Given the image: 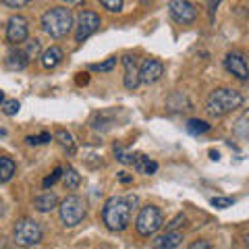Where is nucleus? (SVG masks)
<instances>
[{"mask_svg": "<svg viewBox=\"0 0 249 249\" xmlns=\"http://www.w3.org/2000/svg\"><path fill=\"white\" fill-rule=\"evenodd\" d=\"M58 210H60V220L65 227H77L85 218V201L79 196H69Z\"/></svg>", "mask_w": 249, "mask_h": 249, "instance_id": "obj_5", "label": "nucleus"}, {"mask_svg": "<svg viewBox=\"0 0 249 249\" xmlns=\"http://www.w3.org/2000/svg\"><path fill=\"white\" fill-rule=\"evenodd\" d=\"M114 67H116V56H110V58H106L104 62H96V65H89V71H96V73H110Z\"/></svg>", "mask_w": 249, "mask_h": 249, "instance_id": "obj_22", "label": "nucleus"}, {"mask_svg": "<svg viewBox=\"0 0 249 249\" xmlns=\"http://www.w3.org/2000/svg\"><path fill=\"white\" fill-rule=\"evenodd\" d=\"M191 249H210V243L208 241H199V243H193Z\"/></svg>", "mask_w": 249, "mask_h": 249, "instance_id": "obj_33", "label": "nucleus"}, {"mask_svg": "<svg viewBox=\"0 0 249 249\" xmlns=\"http://www.w3.org/2000/svg\"><path fill=\"white\" fill-rule=\"evenodd\" d=\"M25 142H27V145H42L40 135H29V137H25Z\"/></svg>", "mask_w": 249, "mask_h": 249, "instance_id": "obj_32", "label": "nucleus"}, {"mask_svg": "<svg viewBox=\"0 0 249 249\" xmlns=\"http://www.w3.org/2000/svg\"><path fill=\"white\" fill-rule=\"evenodd\" d=\"M162 224H164V216H162L160 212V208H156V206H143L142 210H139V216H137V220H135V231H137V235L139 237H152L156 235L160 229H162Z\"/></svg>", "mask_w": 249, "mask_h": 249, "instance_id": "obj_4", "label": "nucleus"}, {"mask_svg": "<svg viewBox=\"0 0 249 249\" xmlns=\"http://www.w3.org/2000/svg\"><path fill=\"white\" fill-rule=\"evenodd\" d=\"M114 156H116V160H119L121 164H133L135 162V154H129V152L121 150V147H116L114 150Z\"/></svg>", "mask_w": 249, "mask_h": 249, "instance_id": "obj_25", "label": "nucleus"}, {"mask_svg": "<svg viewBox=\"0 0 249 249\" xmlns=\"http://www.w3.org/2000/svg\"><path fill=\"white\" fill-rule=\"evenodd\" d=\"M27 56H25V52L23 50H17V52H11L9 54V58H6V67L13 69V71H23V69L27 67Z\"/></svg>", "mask_w": 249, "mask_h": 249, "instance_id": "obj_17", "label": "nucleus"}, {"mask_svg": "<svg viewBox=\"0 0 249 249\" xmlns=\"http://www.w3.org/2000/svg\"><path fill=\"white\" fill-rule=\"evenodd\" d=\"M6 6H11V9H21V6L29 4V0H2Z\"/></svg>", "mask_w": 249, "mask_h": 249, "instance_id": "obj_29", "label": "nucleus"}, {"mask_svg": "<svg viewBox=\"0 0 249 249\" xmlns=\"http://www.w3.org/2000/svg\"><path fill=\"white\" fill-rule=\"evenodd\" d=\"M168 11H170V17L177 23H183V25H189V23L197 19V9L189 0H170Z\"/></svg>", "mask_w": 249, "mask_h": 249, "instance_id": "obj_7", "label": "nucleus"}, {"mask_svg": "<svg viewBox=\"0 0 249 249\" xmlns=\"http://www.w3.org/2000/svg\"><path fill=\"white\" fill-rule=\"evenodd\" d=\"M210 204H212L214 208L224 210V208H231L232 204H235V199H232V197H212V199H210Z\"/></svg>", "mask_w": 249, "mask_h": 249, "instance_id": "obj_28", "label": "nucleus"}, {"mask_svg": "<svg viewBox=\"0 0 249 249\" xmlns=\"http://www.w3.org/2000/svg\"><path fill=\"white\" fill-rule=\"evenodd\" d=\"M15 175V162L11 158L2 156L0 158V183H9Z\"/></svg>", "mask_w": 249, "mask_h": 249, "instance_id": "obj_19", "label": "nucleus"}, {"mask_svg": "<svg viewBox=\"0 0 249 249\" xmlns=\"http://www.w3.org/2000/svg\"><path fill=\"white\" fill-rule=\"evenodd\" d=\"M73 13L71 9H65V6H54V9L46 11L42 15V29L54 40H60L65 37L69 31L73 29Z\"/></svg>", "mask_w": 249, "mask_h": 249, "instance_id": "obj_3", "label": "nucleus"}, {"mask_svg": "<svg viewBox=\"0 0 249 249\" xmlns=\"http://www.w3.org/2000/svg\"><path fill=\"white\" fill-rule=\"evenodd\" d=\"M2 112L6 114V116H15L19 112V108H21V104L17 102V100H2Z\"/></svg>", "mask_w": 249, "mask_h": 249, "instance_id": "obj_24", "label": "nucleus"}, {"mask_svg": "<svg viewBox=\"0 0 249 249\" xmlns=\"http://www.w3.org/2000/svg\"><path fill=\"white\" fill-rule=\"evenodd\" d=\"M60 177H62V168L58 166V168H54V173L52 175H48L44 178V187L48 189V187H52V185H56L58 181H60Z\"/></svg>", "mask_w": 249, "mask_h": 249, "instance_id": "obj_27", "label": "nucleus"}, {"mask_svg": "<svg viewBox=\"0 0 249 249\" xmlns=\"http://www.w3.org/2000/svg\"><path fill=\"white\" fill-rule=\"evenodd\" d=\"M40 58H42V65L46 69H54V67H58L60 62H62L65 54H62V50L58 48V46H50L48 50H44V54H42Z\"/></svg>", "mask_w": 249, "mask_h": 249, "instance_id": "obj_15", "label": "nucleus"}, {"mask_svg": "<svg viewBox=\"0 0 249 249\" xmlns=\"http://www.w3.org/2000/svg\"><path fill=\"white\" fill-rule=\"evenodd\" d=\"M65 2H79V0H65Z\"/></svg>", "mask_w": 249, "mask_h": 249, "instance_id": "obj_37", "label": "nucleus"}, {"mask_svg": "<svg viewBox=\"0 0 249 249\" xmlns=\"http://www.w3.org/2000/svg\"><path fill=\"white\" fill-rule=\"evenodd\" d=\"M137 206V196H114L104 204L102 208V220L110 231L121 232L129 227L133 208Z\"/></svg>", "mask_w": 249, "mask_h": 249, "instance_id": "obj_1", "label": "nucleus"}, {"mask_svg": "<svg viewBox=\"0 0 249 249\" xmlns=\"http://www.w3.org/2000/svg\"><path fill=\"white\" fill-rule=\"evenodd\" d=\"M100 27V15L93 11H83L79 15V21H77V31H75V40L83 42Z\"/></svg>", "mask_w": 249, "mask_h": 249, "instance_id": "obj_8", "label": "nucleus"}, {"mask_svg": "<svg viewBox=\"0 0 249 249\" xmlns=\"http://www.w3.org/2000/svg\"><path fill=\"white\" fill-rule=\"evenodd\" d=\"M224 67L231 75H235L237 79L241 81H247L249 77V69H247V60L241 52H229L227 58H224Z\"/></svg>", "mask_w": 249, "mask_h": 249, "instance_id": "obj_10", "label": "nucleus"}, {"mask_svg": "<svg viewBox=\"0 0 249 249\" xmlns=\"http://www.w3.org/2000/svg\"><path fill=\"white\" fill-rule=\"evenodd\" d=\"M123 67H124V79H123V83H124V88L127 89H131L133 91L137 85H139V69L135 67V58L133 56H123Z\"/></svg>", "mask_w": 249, "mask_h": 249, "instance_id": "obj_12", "label": "nucleus"}, {"mask_svg": "<svg viewBox=\"0 0 249 249\" xmlns=\"http://www.w3.org/2000/svg\"><path fill=\"white\" fill-rule=\"evenodd\" d=\"M162 75H164V65L160 60L147 58L142 65V69H139V83H145V85L156 83Z\"/></svg>", "mask_w": 249, "mask_h": 249, "instance_id": "obj_11", "label": "nucleus"}, {"mask_svg": "<svg viewBox=\"0 0 249 249\" xmlns=\"http://www.w3.org/2000/svg\"><path fill=\"white\" fill-rule=\"evenodd\" d=\"M34 206H36L37 212H52V210L58 206V197L54 196V193L46 191V193H42V196H37L34 199Z\"/></svg>", "mask_w": 249, "mask_h": 249, "instance_id": "obj_14", "label": "nucleus"}, {"mask_svg": "<svg viewBox=\"0 0 249 249\" xmlns=\"http://www.w3.org/2000/svg\"><path fill=\"white\" fill-rule=\"evenodd\" d=\"M183 220H185V216H183V214H178V216L175 218V220L168 224V231H173V229H178V227H181V222H183Z\"/></svg>", "mask_w": 249, "mask_h": 249, "instance_id": "obj_31", "label": "nucleus"}, {"mask_svg": "<svg viewBox=\"0 0 249 249\" xmlns=\"http://www.w3.org/2000/svg\"><path fill=\"white\" fill-rule=\"evenodd\" d=\"M119 181L123 183V185H129V183H133V175H129V173H119Z\"/></svg>", "mask_w": 249, "mask_h": 249, "instance_id": "obj_30", "label": "nucleus"}, {"mask_svg": "<svg viewBox=\"0 0 249 249\" xmlns=\"http://www.w3.org/2000/svg\"><path fill=\"white\" fill-rule=\"evenodd\" d=\"M40 50H42V42L40 40H31V42H27V46H25V56H27V60H34V58H37L40 56Z\"/></svg>", "mask_w": 249, "mask_h": 249, "instance_id": "obj_23", "label": "nucleus"}, {"mask_svg": "<svg viewBox=\"0 0 249 249\" xmlns=\"http://www.w3.org/2000/svg\"><path fill=\"white\" fill-rule=\"evenodd\" d=\"M100 4H102L106 11H110V13H119L123 9L124 0H100Z\"/></svg>", "mask_w": 249, "mask_h": 249, "instance_id": "obj_26", "label": "nucleus"}, {"mask_svg": "<svg viewBox=\"0 0 249 249\" xmlns=\"http://www.w3.org/2000/svg\"><path fill=\"white\" fill-rule=\"evenodd\" d=\"M133 166H135V170H139V173H143V175H154L156 170H158V164L147 158V156H142V154L135 156Z\"/></svg>", "mask_w": 249, "mask_h": 249, "instance_id": "obj_18", "label": "nucleus"}, {"mask_svg": "<svg viewBox=\"0 0 249 249\" xmlns=\"http://www.w3.org/2000/svg\"><path fill=\"white\" fill-rule=\"evenodd\" d=\"M54 137H56V142H58L62 147H65L69 154H73V152H75V139H73V135L69 133V131L58 129L56 133H54Z\"/></svg>", "mask_w": 249, "mask_h": 249, "instance_id": "obj_20", "label": "nucleus"}, {"mask_svg": "<svg viewBox=\"0 0 249 249\" xmlns=\"http://www.w3.org/2000/svg\"><path fill=\"white\" fill-rule=\"evenodd\" d=\"M50 139H52V135H50V133H42V135H40V142H42V143H48Z\"/></svg>", "mask_w": 249, "mask_h": 249, "instance_id": "obj_34", "label": "nucleus"}, {"mask_svg": "<svg viewBox=\"0 0 249 249\" xmlns=\"http://www.w3.org/2000/svg\"><path fill=\"white\" fill-rule=\"evenodd\" d=\"M29 36V25L27 19L21 17V15H15L9 19V25H6V42L9 44H23Z\"/></svg>", "mask_w": 249, "mask_h": 249, "instance_id": "obj_9", "label": "nucleus"}, {"mask_svg": "<svg viewBox=\"0 0 249 249\" xmlns=\"http://www.w3.org/2000/svg\"><path fill=\"white\" fill-rule=\"evenodd\" d=\"M181 241H183V235L173 229V231H168L166 235H160L152 245H154L156 249H175V247L181 245Z\"/></svg>", "mask_w": 249, "mask_h": 249, "instance_id": "obj_13", "label": "nucleus"}, {"mask_svg": "<svg viewBox=\"0 0 249 249\" xmlns=\"http://www.w3.org/2000/svg\"><path fill=\"white\" fill-rule=\"evenodd\" d=\"M187 131H189L191 135H201V133H208L210 131V124L206 121L191 119V121H187Z\"/></svg>", "mask_w": 249, "mask_h": 249, "instance_id": "obj_21", "label": "nucleus"}, {"mask_svg": "<svg viewBox=\"0 0 249 249\" xmlns=\"http://www.w3.org/2000/svg\"><path fill=\"white\" fill-rule=\"evenodd\" d=\"M2 100H4V91L0 89V104H2Z\"/></svg>", "mask_w": 249, "mask_h": 249, "instance_id": "obj_36", "label": "nucleus"}, {"mask_svg": "<svg viewBox=\"0 0 249 249\" xmlns=\"http://www.w3.org/2000/svg\"><path fill=\"white\" fill-rule=\"evenodd\" d=\"M210 156H212V160H218V152L212 150V152H210Z\"/></svg>", "mask_w": 249, "mask_h": 249, "instance_id": "obj_35", "label": "nucleus"}, {"mask_svg": "<svg viewBox=\"0 0 249 249\" xmlns=\"http://www.w3.org/2000/svg\"><path fill=\"white\" fill-rule=\"evenodd\" d=\"M15 241L23 247H34L42 241V229L40 224L31 218H23L15 224Z\"/></svg>", "mask_w": 249, "mask_h": 249, "instance_id": "obj_6", "label": "nucleus"}, {"mask_svg": "<svg viewBox=\"0 0 249 249\" xmlns=\"http://www.w3.org/2000/svg\"><path fill=\"white\" fill-rule=\"evenodd\" d=\"M62 183H65V187L67 189H71V191H75L77 187L81 185V175L77 173V170L73 168V166H67V168H62Z\"/></svg>", "mask_w": 249, "mask_h": 249, "instance_id": "obj_16", "label": "nucleus"}, {"mask_svg": "<svg viewBox=\"0 0 249 249\" xmlns=\"http://www.w3.org/2000/svg\"><path fill=\"white\" fill-rule=\"evenodd\" d=\"M241 106H243V93L232 88H220L210 93L206 102V110L212 116H224L229 112H235Z\"/></svg>", "mask_w": 249, "mask_h": 249, "instance_id": "obj_2", "label": "nucleus"}]
</instances>
